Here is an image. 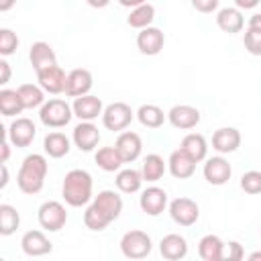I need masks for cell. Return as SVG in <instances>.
Listing matches in <instances>:
<instances>
[{
    "mask_svg": "<svg viewBox=\"0 0 261 261\" xmlns=\"http://www.w3.org/2000/svg\"><path fill=\"white\" fill-rule=\"evenodd\" d=\"M45 175H47L45 157L33 153V155L24 157V161L20 165V171H18V177H16V184L24 194H37L43 188Z\"/></svg>",
    "mask_w": 261,
    "mask_h": 261,
    "instance_id": "1",
    "label": "cell"
},
{
    "mask_svg": "<svg viewBox=\"0 0 261 261\" xmlns=\"http://www.w3.org/2000/svg\"><path fill=\"white\" fill-rule=\"evenodd\" d=\"M63 198L69 206H82L92 198V177L84 169H71L63 179Z\"/></svg>",
    "mask_w": 261,
    "mask_h": 261,
    "instance_id": "2",
    "label": "cell"
},
{
    "mask_svg": "<svg viewBox=\"0 0 261 261\" xmlns=\"http://www.w3.org/2000/svg\"><path fill=\"white\" fill-rule=\"evenodd\" d=\"M41 122L47 124V126H53V128H59V126H65L69 120H71V108L65 100H59V98H53L49 102H45L41 106Z\"/></svg>",
    "mask_w": 261,
    "mask_h": 261,
    "instance_id": "3",
    "label": "cell"
},
{
    "mask_svg": "<svg viewBox=\"0 0 261 261\" xmlns=\"http://www.w3.org/2000/svg\"><path fill=\"white\" fill-rule=\"evenodd\" d=\"M120 249L128 259H143L151 253V239L143 230H128L120 241Z\"/></svg>",
    "mask_w": 261,
    "mask_h": 261,
    "instance_id": "4",
    "label": "cell"
},
{
    "mask_svg": "<svg viewBox=\"0 0 261 261\" xmlns=\"http://www.w3.org/2000/svg\"><path fill=\"white\" fill-rule=\"evenodd\" d=\"M102 120H104V126L108 130H122V128H126L130 124L133 110L124 102H112V104L106 106V110L102 114Z\"/></svg>",
    "mask_w": 261,
    "mask_h": 261,
    "instance_id": "5",
    "label": "cell"
},
{
    "mask_svg": "<svg viewBox=\"0 0 261 261\" xmlns=\"http://www.w3.org/2000/svg\"><path fill=\"white\" fill-rule=\"evenodd\" d=\"M67 220V212L63 208V204L51 200V202H45L41 208H39V224L47 230H59Z\"/></svg>",
    "mask_w": 261,
    "mask_h": 261,
    "instance_id": "6",
    "label": "cell"
},
{
    "mask_svg": "<svg viewBox=\"0 0 261 261\" xmlns=\"http://www.w3.org/2000/svg\"><path fill=\"white\" fill-rule=\"evenodd\" d=\"M169 214L171 218L181 224V226H190L198 220L200 212H198V204L190 198H175L171 204H169Z\"/></svg>",
    "mask_w": 261,
    "mask_h": 261,
    "instance_id": "7",
    "label": "cell"
},
{
    "mask_svg": "<svg viewBox=\"0 0 261 261\" xmlns=\"http://www.w3.org/2000/svg\"><path fill=\"white\" fill-rule=\"evenodd\" d=\"M92 88V73L84 67H75L67 73L65 77V94L71 96V98H77V96H84L88 94Z\"/></svg>",
    "mask_w": 261,
    "mask_h": 261,
    "instance_id": "8",
    "label": "cell"
},
{
    "mask_svg": "<svg viewBox=\"0 0 261 261\" xmlns=\"http://www.w3.org/2000/svg\"><path fill=\"white\" fill-rule=\"evenodd\" d=\"M163 45H165V37L155 27H145L137 35V47L145 55H157L163 49Z\"/></svg>",
    "mask_w": 261,
    "mask_h": 261,
    "instance_id": "9",
    "label": "cell"
},
{
    "mask_svg": "<svg viewBox=\"0 0 261 261\" xmlns=\"http://www.w3.org/2000/svg\"><path fill=\"white\" fill-rule=\"evenodd\" d=\"M65 71L55 63L51 67H45L41 71H37V80H39V86L45 90V92H51V94H59L65 90Z\"/></svg>",
    "mask_w": 261,
    "mask_h": 261,
    "instance_id": "10",
    "label": "cell"
},
{
    "mask_svg": "<svg viewBox=\"0 0 261 261\" xmlns=\"http://www.w3.org/2000/svg\"><path fill=\"white\" fill-rule=\"evenodd\" d=\"M230 173H232L230 163H228L226 159H222V157H212V159H208L206 165H204V177H206V181H210L212 186H222V184H226V181L230 179Z\"/></svg>",
    "mask_w": 261,
    "mask_h": 261,
    "instance_id": "11",
    "label": "cell"
},
{
    "mask_svg": "<svg viewBox=\"0 0 261 261\" xmlns=\"http://www.w3.org/2000/svg\"><path fill=\"white\" fill-rule=\"evenodd\" d=\"M35 124L31 118H16L12 124H10V130H8V137L12 141V145L16 147H29L35 139Z\"/></svg>",
    "mask_w": 261,
    "mask_h": 261,
    "instance_id": "12",
    "label": "cell"
},
{
    "mask_svg": "<svg viewBox=\"0 0 261 261\" xmlns=\"http://www.w3.org/2000/svg\"><path fill=\"white\" fill-rule=\"evenodd\" d=\"M169 122L175 128H194L200 122V112L194 106L179 104V106H173L169 110Z\"/></svg>",
    "mask_w": 261,
    "mask_h": 261,
    "instance_id": "13",
    "label": "cell"
},
{
    "mask_svg": "<svg viewBox=\"0 0 261 261\" xmlns=\"http://www.w3.org/2000/svg\"><path fill=\"white\" fill-rule=\"evenodd\" d=\"M73 141L80 151H92L100 141V130L90 120H84L73 128Z\"/></svg>",
    "mask_w": 261,
    "mask_h": 261,
    "instance_id": "14",
    "label": "cell"
},
{
    "mask_svg": "<svg viewBox=\"0 0 261 261\" xmlns=\"http://www.w3.org/2000/svg\"><path fill=\"white\" fill-rule=\"evenodd\" d=\"M114 147H116V151L120 153L122 161H135V159L139 157V153H141L143 143H141V137H139L137 133L126 130V133L118 135V139H116V145H114Z\"/></svg>",
    "mask_w": 261,
    "mask_h": 261,
    "instance_id": "15",
    "label": "cell"
},
{
    "mask_svg": "<svg viewBox=\"0 0 261 261\" xmlns=\"http://www.w3.org/2000/svg\"><path fill=\"white\" fill-rule=\"evenodd\" d=\"M167 206V194L161 190V188H147L143 194H141V208L143 212L151 214V216H157L163 212V208Z\"/></svg>",
    "mask_w": 261,
    "mask_h": 261,
    "instance_id": "16",
    "label": "cell"
},
{
    "mask_svg": "<svg viewBox=\"0 0 261 261\" xmlns=\"http://www.w3.org/2000/svg\"><path fill=\"white\" fill-rule=\"evenodd\" d=\"M100 112H102V100L98 96L84 94V96H77L75 102H73V114L80 120H92Z\"/></svg>",
    "mask_w": 261,
    "mask_h": 261,
    "instance_id": "17",
    "label": "cell"
},
{
    "mask_svg": "<svg viewBox=\"0 0 261 261\" xmlns=\"http://www.w3.org/2000/svg\"><path fill=\"white\" fill-rule=\"evenodd\" d=\"M20 245H22V251L27 255H33V257H39V255H45V253L51 251V241L41 230H29V232H24Z\"/></svg>",
    "mask_w": 261,
    "mask_h": 261,
    "instance_id": "18",
    "label": "cell"
},
{
    "mask_svg": "<svg viewBox=\"0 0 261 261\" xmlns=\"http://www.w3.org/2000/svg\"><path fill=\"white\" fill-rule=\"evenodd\" d=\"M29 57H31V65L35 67V71H41V69H45V67L55 65V51H53L51 45L45 43V41L33 43Z\"/></svg>",
    "mask_w": 261,
    "mask_h": 261,
    "instance_id": "19",
    "label": "cell"
},
{
    "mask_svg": "<svg viewBox=\"0 0 261 261\" xmlns=\"http://www.w3.org/2000/svg\"><path fill=\"white\" fill-rule=\"evenodd\" d=\"M212 145L216 151L220 153H230L234 151L239 145H241V133L232 126H224V128H218L214 135H212Z\"/></svg>",
    "mask_w": 261,
    "mask_h": 261,
    "instance_id": "20",
    "label": "cell"
},
{
    "mask_svg": "<svg viewBox=\"0 0 261 261\" xmlns=\"http://www.w3.org/2000/svg\"><path fill=\"white\" fill-rule=\"evenodd\" d=\"M169 169H171L173 177L184 179V177H190V175L194 173V169H196V161H194V159L179 147L177 151H173V153L169 155Z\"/></svg>",
    "mask_w": 261,
    "mask_h": 261,
    "instance_id": "21",
    "label": "cell"
},
{
    "mask_svg": "<svg viewBox=\"0 0 261 261\" xmlns=\"http://www.w3.org/2000/svg\"><path fill=\"white\" fill-rule=\"evenodd\" d=\"M159 251H161V255H163L165 259L177 261V259L186 257L188 245H186V239H184V237H179V234H167V237L161 239Z\"/></svg>",
    "mask_w": 261,
    "mask_h": 261,
    "instance_id": "22",
    "label": "cell"
},
{
    "mask_svg": "<svg viewBox=\"0 0 261 261\" xmlns=\"http://www.w3.org/2000/svg\"><path fill=\"white\" fill-rule=\"evenodd\" d=\"M198 253L204 261H220L224 253V245L216 234H206L198 245Z\"/></svg>",
    "mask_w": 261,
    "mask_h": 261,
    "instance_id": "23",
    "label": "cell"
},
{
    "mask_svg": "<svg viewBox=\"0 0 261 261\" xmlns=\"http://www.w3.org/2000/svg\"><path fill=\"white\" fill-rule=\"evenodd\" d=\"M94 204H98L112 220L118 218V214H120V210H122V198H120L116 192H112V190H102V192L96 196Z\"/></svg>",
    "mask_w": 261,
    "mask_h": 261,
    "instance_id": "24",
    "label": "cell"
},
{
    "mask_svg": "<svg viewBox=\"0 0 261 261\" xmlns=\"http://www.w3.org/2000/svg\"><path fill=\"white\" fill-rule=\"evenodd\" d=\"M181 149H184L196 163L202 161V159L206 157V151H208V147H206V139H204L202 135H198V133H190V135H186L184 141H181Z\"/></svg>",
    "mask_w": 261,
    "mask_h": 261,
    "instance_id": "25",
    "label": "cell"
},
{
    "mask_svg": "<svg viewBox=\"0 0 261 261\" xmlns=\"http://www.w3.org/2000/svg\"><path fill=\"white\" fill-rule=\"evenodd\" d=\"M216 24L224 33H239L243 29V14L237 8H222L216 16Z\"/></svg>",
    "mask_w": 261,
    "mask_h": 261,
    "instance_id": "26",
    "label": "cell"
},
{
    "mask_svg": "<svg viewBox=\"0 0 261 261\" xmlns=\"http://www.w3.org/2000/svg\"><path fill=\"white\" fill-rule=\"evenodd\" d=\"M43 147L55 159H59V157L69 153V141H67V137L63 133H49L45 137V141H43Z\"/></svg>",
    "mask_w": 261,
    "mask_h": 261,
    "instance_id": "27",
    "label": "cell"
},
{
    "mask_svg": "<svg viewBox=\"0 0 261 261\" xmlns=\"http://www.w3.org/2000/svg\"><path fill=\"white\" fill-rule=\"evenodd\" d=\"M110 222H112V218H110L98 204L88 206V210L84 212V224H86L90 230H102V228H106Z\"/></svg>",
    "mask_w": 261,
    "mask_h": 261,
    "instance_id": "28",
    "label": "cell"
},
{
    "mask_svg": "<svg viewBox=\"0 0 261 261\" xmlns=\"http://www.w3.org/2000/svg\"><path fill=\"white\" fill-rule=\"evenodd\" d=\"M153 18H155V8L145 2V4H141L137 8H133V12L126 18V22L133 29H145V27H149L153 22Z\"/></svg>",
    "mask_w": 261,
    "mask_h": 261,
    "instance_id": "29",
    "label": "cell"
},
{
    "mask_svg": "<svg viewBox=\"0 0 261 261\" xmlns=\"http://www.w3.org/2000/svg\"><path fill=\"white\" fill-rule=\"evenodd\" d=\"M24 108L18 90H0V112L4 116H14Z\"/></svg>",
    "mask_w": 261,
    "mask_h": 261,
    "instance_id": "30",
    "label": "cell"
},
{
    "mask_svg": "<svg viewBox=\"0 0 261 261\" xmlns=\"http://www.w3.org/2000/svg\"><path fill=\"white\" fill-rule=\"evenodd\" d=\"M96 163L104 171H116L120 167V163H124V161H122L120 153L116 151V147H102L96 153Z\"/></svg>",
    "mask_w": 261,
    "mask_h": 261,
    "instance_id": "31",
    "label": "cell"
},
{
    "mask_svg": "<svg viewBox=\"0 0 261 261\" xmlns=\"http://www.w3.org/2000/svg\"><path fill=\"white\" fill-rule=\"evenodd\" d=\"M137 116H139L141 124H145V126H151V128H157V126H161V124H163V120H165V114H163V110H161L159 106H155V104H143V106L139 108Z\"/></svg>",
    "mask_w": 261,
    "mask_h": 261,
    "instance_id": "32",
    "label": "cell"
},
{
    "mask_svg": "<svg viewBox=\"0 0 261 261\" xmlns=\"http://www.w3.org/2000/svg\"><path fill=\"white\" fill-rule=\"evenodd\" d=\"M141 181H143V175L135 169H122L118 175H116V188L124 194H133L141 188Z\"/></svg>",
    "mask_w": 261,
    "mask_h": 261,
    "instance_id": "33",
    "label": "cell"
},
{
    "mask_svg": "<svg viewBox=\"0 0 261 261\" xmlns=\"http://www.w3.org/2000/svg\"><path fill=\"white\" fill-rule=\"evenodd\" d=\"M163 171H165V163H163V159L159 155L151 153V155L145 157V163H143V179L157 181V179H161Z\"/></svg>",
    "mask_w": 261,
    "mask_h": 261,
    "instance_id": "34",
    "label": "cell"
},
{
    "mask_svg": "<svg viewBox=\"0 0 261 261\" xmlns=\"http://www.w3.org/2000/svg\"><path fill=\"white\" fill-rule=\"evenodd\" d=\"M18 224H20L18 212L8 204H0V234L14 232L18 228Z\"/></svg>",
    "mask_w": 261,
    "mask_h": 261,
    "instance_id": "35",
    "label": "cell"
},
{
    "mask_svg": "<svg viewBox=\"0 0 261 261\" xmlns=\"http://www.w3.org/2000/svg\"><path fill=\"white\" fill-rule=\"evenodd\" d=\"M18 96L24 104V108H35L39 104H43V90L35 84H22L18 86Z\"/></svg>",
    "mask_w": 261,
    "mask_h": 261,
    "instance_id": "36",
    "label": "cell"
},
{
    "mask_svg": "<svg viewBox=\"0 0 261 261\" xmlns=\"http://www.w3.org/2000/svg\"><path fill=\"white\" fill-rule=\"evenodd\" d=\"M241 188L247 192V194H261V171H247L243 173L241 177Z\"/></svg>",
    "mask_w": 261,
    "mask_h": 261,
    "instance_id": "37",
    "label": "cell"
},
{
    "mask_svg": "<svg viewBox=\"0 0 261 261\" xmlns=\"http://www.w3.org/2000/svg\"><path fill=\"white\" fill-rule=\"evenodd\" d=\"M18 47V39L10 29H2L0 31V53L2 55H10L14 53V49Z\"/></svg>",
    "mask_w": 261,
    "mask_h": 261,
    "instance_id": "38",
    "label": "cell"
},
{
    "mask_svg": "<svg viewBox=\"0 0 261 261\" xmlns=\"http://www.w3.org/2000/svg\"><path fill=\"white\" fill-rule=\"evenodd\" d=\"M245 49L251 55H261V31L247 29V33H245Z\"/></svg>",
    "mask_w": 261,
    "mask_h": 261,
    "instance_id": "39",
    "label": "cell"
},
{
    "mask_svg": "<svg viewBox=\"0 0 261 261\" xmlns=\"http://www.w3.org/2000/svg\"><path fill=\"white\" fill-rule=\"evenodd\" d=\"M243 247L237 243V241H232V243H228L226 247H224V253H222V259H226V261H241L243 259Z\"/></svg>",
    "mask_w": 261,
    "mask_h": 261,
    "instance_id": "40",
    "label": "cell"
},
{
    "mask_svg": "<svg viewBox=\"0 0 261 261\" xmlns=\"http://www.w3.org/2000/svg\"><path fill=\"white\" fill-rule=\"evenodd\" d=\"M192 6L198 12H212L218 6V0H192Z\"/></svg>",
    "mask_w": 261,
    "mask_h": 261,
    "instance_id": "41",
    "label": "cell"
},
{
    "mask_svg": "<svg viewBox=\"0 0 261 261\" xmlns=\"http://www.w3.org/2000/svg\"><path fill=\"white\" fill-rule=\"evenodd\" d=\"M10 80V67L6 61H0V84H6Z\"/></svg>",
    "mask_w": 261,
    "mask_h": 261,
    "instance_id": "42",
    "label": "cell"
},
{
    "mask_svg": "<svg viewBox=\"0 0 261 261\" xmlns=\"http://www.w3.org/2000/svg\"><path fill=\"white\" fill-rule=\"evenodd\" d=\"M249 29H255V31H261V12L253 14L249 18Z\"/></svg>",
    "mask_w": 261,
    "mask_h": 261,
    "instance_id": "43",
    "label": "cell"
},
{
    "mask_svg": "<svg viewBox=\"0 0 261 261\" xmlns=\"http://www.w3.org/2000/svg\"><path fill=\"white\" fill-rule=\"evenodd\" d=\"M234 4L239 6V8H255L257 4H259V0H234Z\"/></svg>",
    "mask_w": 261,
    "mask_h": 261,
    "instance_id": "44",
    "label": "cell"
},
{
    "mask_svg": "<svg viewBox=\"0 0 261 261\" xmlns=\"http://www.w3.org/2000/svg\"><path fill=\"white\" fill-rule=\"evenodd\" d=\"M6 181H8V169L4 163H0V188H4Z\"/></svg>",
    "mask_w": 261,
    "mask_h": 261,
    "instance_id": "45",
    "label": "cell"
},
{
    "mask_svg": "<svg viewBox=\"0 0 261 261\" xmlns=\"http://www.w3.org/2000/svg\"><path fill=\"white\" fill-rule=\"evenodd\" d=\"M122 6H128V8H137V6H141V4H145L147 0H118Z\"/></svg>",
    "mask_w": 261,
    "mask_h": 261,
    "instance_id": "46",
    "label": "cell"
},
{
    "mask_svg": "<svg viewBox=\"0 0 261 261\" xmlns=\"http://www.w3.org/2000/svg\"><path fill=\"white\" fill-rule=\"evenodd\" d=\"M86 2H88L90 6H94V8H104L110 0H86Z\"/></svg>",
    "mask_w": 261,
    "mask_h": 261,
    "instance_id": "47",
    "label": "cell"
},
{
    "mask_svg": "<svg viewBox=\"0 0 261 261\" xmlns=\"http://www.w3.org/2000/svg\"><path fill=\"white\" fill-rule=\"evenodd\" d=\"M14 2H16V0H0V10H2V12H4V10H10Z\"/></svg>",
    "mask_w": 261,
    "mask_h": 261,
    "instance_id": "48",
    "label": "cell"
},
{
    "mask_svg": "<svg viewBox=\"0 0 261 261\" xmlns=\"http://www.w3.org/2000/svg\"><path fill=\"white\" fill-rule=\"evenodd\" d=\"M249 259H251V261H259V259H261V251H255V253H251V255H249Z\"/></svg>",
    "mask_w": 261,
    "mask_h": 261,
    "instance_id": "49",
    "label": "cell"
}]
</instances>
